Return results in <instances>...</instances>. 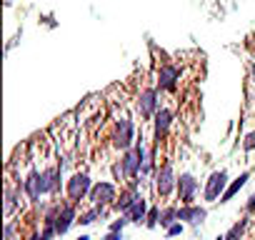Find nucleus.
<instances>
[{
	"mask_svg": "<svg viewBox=\"0 0 255 240\" xmlns=\"http://www.w3.org/2000/svg\"><path fill=\"white\" fill-rule=\"evenodd\" d=\"M110 140H113V148L120 150V153L130 150V148L138 143V140H135V125H133V120L128 118V115H120V118L115 120Z\"/></svg>",
	"mask_w": 255,
	"mask_h": 240,
	"instance_id": "obj_1",
	"label": "nucleus"
},
{
	"mask_svg": "<svg viewBox=\"0 0 255 240\" xmlns=\"http://www.w3.org/2000/svg\"><path fill=\"white\" fill-rule=\"evenodd\" d=\"M153 188H155V195H158V198H170V195L175 193V188H178V175H175L170 160L155 170V175H153Z\"/></svg>",
	"mask_w": 255,
	"mask_h": 240,
	"instance_id": "obj_2",
	"label": "nucleus"
},
{
	"mask_svg": "<svg viewBox=\"0 0 255 240\" xmlns=\"http://www.w3.org/2000/svg\"><path fill=\"white\" fill-rule=\"evenodd\" d=\"M228 170H215V173H210L208 175V180H205V188H203V200L205 203H215V200H220L223 198V193L228 190Z\"/></svg>",
	"mask_w": 255,
	"mask_h": 240,
	"instance_id": "obj_3",
	"label": "nucleus"
},
{
	"mask_svg": "<svg viewBox=\"0 0 255 240\" xmlns=\"http://www.w3.org/2000/svg\"><path fill=\"white\" fill-rule=\"evenodd\" d=\"M90 190H93V183H90V175L88 173H73L70 180H68V185H65L68 200H73V203L85 200L90 195Z\"/></svg>",
	"mask_w": 255,
	"mask_h": 240,
	"instance_id": "obj_4",
	"label": "nucleus"
},
{
	"mask_svg": "<svg viewBox=\"0 0 255 240\" xmlns=\"http://www.w3.org/2000/svg\"><path fill=\"white\" fill-rule=\"evenodd\" d=\"M198 190H200V183H198V178H195L193 173H180V175H178L175 198L180 200V205H190V203H195Z\"/></svg>",
	"mask_w": 255,
	"mask_h": 240,
	"instance_id": "obj_5",
	"label": "nucleus"
},
{
	"mask_svg": "<svg viewBox=\"0 0 255 240\" xmlns=\"http://www.w3.org/2000/svg\"><path fill=\"white\" fill-rule=\"evenodd\" d=\"M88 200L93 205H103V208L115 205V200H118V185L115 183H108V180H98V183H93V190H90Z\"/></svg>",
	"mask_w": 255,
	"mask_h": 240,
	"instance_id": "obj_6",
	"label": "nucleus"
},
{
	"mask_svg": "<svg viewBox=\"0 0 255 240\" xmlns=\"http://www.w3.org/2000/svg\"><path fill=\"white\" fill-rule=\"evenodd\" d=\"M135 105H138V113H140V118H145V120L155 118V113H158V108H160V100H158V85L143 88V90L138 93V100H135Z\"/></svg>",
	"mask_w": 255,
	"mask_h": 240,
	"instance_id": "obj_7",
	"label": "nucleus"
},
{
	"mask_svg": "<svg viewBox=\"0 0 255 240\" xmlns=\"http://www.w3.org/2000/svg\"><path fill=\"white\" fill-rule=\"evenodd\" d=\"M75 205H78V203H73V200L55 205V233H58V235H65V233L73 228V223H78V210H75Z\"/></svg>",
	"mask_w": 255,
	"mask_h": 240,
	"instance_id": "obj_8",
	"label": "nucleus"
},
{
	"mask_svg": "<svg viewBox=\"0 0 255 240\" xmlns=\"http://www.w3.org/2000/svg\"><path fill=\"white\" fill-rule=\"evenodd\" d=\"M180 83V68L173 65V63H163L158 68V75H155V85L158 90H165V93H173Z\"/></svg>",
	"mask_w": 255,
	"mask_h": 240,
	"instance_id": "obj_9",
	"label": "nucleus"
},
{
	"mask_svg": "<svg viewBox=\"0 0 255 240\" xmlns=\"http://www.w3.org/2000/svg\"><path fill=\"white\" fill-rule=\"evenodd\" d=\"M173 120H175L173 110L165 108V105H160L158 113H155V118H153V138H155V143H160V140L168 135V130H170V125H173Z\"/></svg>",
	"mask_w": 255,
	"mask_h": 240,
	"instance_id": "obj_10",
	"label": "nucleus"
},
{
	"mask_svg": "<svg viewBox=\"0 0 255 240\" xmlns=\"http://www.w3.org/2000/svg\"><path fill=\"white\" fill-rule=\"evenodd\" d=\"M60 180H63V168H43L40 170V188H43V195H55L60 190Z\"/></svg>",
	"mask_w": 255,
	"mask_h": 240,
	"instance_id": "obj_11",
	"label": "nucleus"
},
{
	"mask_svg": "<svg viewBox=\"0 0 255 240\" xmlns=\"http://www.w3.org/2000/svg\"><path fill=\"white\" fill-rule=\"evenodd\" d=\"M205 218H208V208H203V205H195V203H190V205H178V220L180 223H185V225H200V223H205Z\"/></svg>",
	"mask_w": 255,
	"mask_h": 240,
	"instance_id": "obj_12",
	"label": "nucleus"
},
{
	"mask_svg": "<svg viewBox=\"0 0 255 240\" xmlns=\"http://www.w3.org/2000/svg\"><path fill=\"white\" fill-rule=\"evenodd\" d=\"M120 163H123V168H125V175L128 178H140V168H143V163H140V158H138V150L135 148H130V150H125L123 153V158H120Z\"/></svg>",
	"mask_w": 255,
	"mask_h": 240,
	"instance_id": "obj_13",
	"label": "nucleus"
},
{
	"mask_svg": "<svg viewBox=\"0 0 255 240\" xmlns=\"http://www.w3.org/2000/svg\"><path fill=\"white\" fill-rule=\"evenodd\" d=\"M128 218H130V223H145V218H148V200L143 198V195H138V200L133 203V208H130V213H128Z\"/></svg>",
	"mask_w": 255,
	"mask_h": 240,
	"instance_id": "obj_14",
	"label": "nucleus"
},
{
	"mask_svg": "<svg viewBox=\"0 0 255 240\" xmlns=\"http://www.w3.org/2000/svg\"><path fill=\"white\" fill-rule=\"evenodd\" d=\"M248 180H250V173H248V170H245V173H240V175H238V178H235V180L228 185V190L223 193L220 203H228V200H233V198L240 193V188H245V183H248Z\"/></svg>",
	"mask_w": 255,
	"mask_h": 240,
	"instance_id": "obj_15",
	"label": "nucleus"
},
{
	"mask_svg": "<svg viewBox=\"0 0 255 240\" xmlns=\"http://www.w3.org/2000/svg\"><path fill=\"white\" fill-rule=\"evenodd\" d=\"M105 213H108V210H105L103 205H93L88 213H80V215H78V223H80V225H93L95 220L105 218Z\"/></svg>",
	"mask_w": 255,
	"mask_h": 240,
	"instance_id": "obj_16",
	"label": "nucleus"
},
{
	"mask_svg": "<svg viewBox=\"0 0 255 240\" xmlns=\"http://www.w3.org/2000/svg\"><path fill=\"white\" fill-rule=\"evenodd\" d=\"M173 223H178V205H170V208H163L160 210V228H170Z\"/></svg>",
	"mask_w": 255,
	"mask_h": 240,
	"instance_id": "obj_17",
	"label": "nucleus"
},
{
	"mask_svg": "<svg viewBox=\"0 0 255 240\" xmlns=\"http://www.w3.org/2000/svg\"><path fill=\"white\" fill-rule=\"evenodd\" d=\"M245 230H248V218H243V220H238L228 233H225V240H243V235H245Z\"/></svg>",
	"mask_w": 255,
	"mask_h": 240,
	"instance_id": "obj_18",
	"label": "nucleus"
},
{
	"mask_svg": "<svg viewBox=\"0 0 255 240\" xmlns=\"http://www.w3.org/2000/svg\"><path fill=\"white\" fill-rule=\"evenodd\" d=\"M145 225H148L150 230L160 225V208H150V210H148V218H145Z\"/></svg>",
	"mask_w": 255,
	"mask_h": 240,
	"instance_id": "obj_19",
	"label": "nucleus"
},
{
	"mask_svg": "<svg viewBox=\"0 0 255 240\" xmlns=\"http://www.w3.org/2000/svg\"><path fill=\"white\" fill-rule=\"evenodd\" d=\"M113 178H115L118 183H125V180H128L125 168H123V163H120V160H115V163H113Z\"/></svg>",
	"mask_w": 255,
	"mask_h": 240,
	"instance_id": "obj_20",
	"label": "nucleus"
},
{
	"mask_svg": "<svg viewBox=\"0 0 255 240\" xmlns=\"http://www.w3.org/2000/svg\"><path fill=\"white\" fill-rule=\"evenodd\" d=\"M243 150H245L248 155H250V153L255 150V128H253V130H250V133H248V135L243 138Z\"/></svg>",
	"mask_w": 255,
	"mask_h": 240,
	"instance_id": "obj_21",
	"label": "nucleus"
},
{
	"mask_svg": "<svg viewBox=\"0 0 255 240\" xmlns=\"http://www.w3.org/2000/svg\"><path fill=\"white\" fill-rule=\"evenodd\" d=\"M183 230H185V223L178 220V223H173V225L165 230V235H168V238H178V235H183Z\"/></svg>",
	"mask_w": 255,
	"mask_h": 240,
	"instance_id": "obj_22",
	"label": "nucleus"
},
{
	"mask_svg": "<svg viewBox=\"0 0 255 240\" xmlns=\"http://www.w3.org/2000/svg\"><path fill=\"white\" fill-rule=\"evenodd\" d=\"M128 223H130V218H128V215H120L118 220H113V223H110V230H123Z\"/></svg>",
	"mask_w": 255,
	"mask_h": 240,
	"instance_id": "obj_23",
	"label": "nucleus"
},
{
	"mask_svg": "<svg viewBox=\"0 0 255 240\" xmlns=\"http://www.w3.org/2000/svg\"><path fill=\"white\" fill-rule=\"evenodd\" d=\"M105 240H123V230H108Z\"/></svg>",
	"mask_w": 255,
	"mask_h": 240,
	"instance_id": "obj_24",
	"label": "nucleus"
},
{
	"mask_svg": "<svg viewBox=\"0 0 255 240\" xmlns=\"http://www.w3.org/2000/svg\"><path fill=\"white\" fill-rule=\"evenodd\" d=\"M53 238H55V235H48V233H43V230H40V233H35V235H30L28 240H53Z\"/></svg>",
	"mask_w": 255,
	"mask_h": 240,
	"instance_id": "obj_25",
	"label": "nucleus"
},
{
	"mask_svg": "<svg viewBox=\"0 0 255 240\" xmlns=\"http://www.w3.org/2000/svg\"><path fill=\"white\" fill-rule=\"evenodd\" d=\"M13 235H15V225L8 223V225H5V240H13Z\"/></svg>",
	"mask_w": 255,
	"mask_h": 240,
	"instance_id": "obj_26",
	"label": "nucleus"
},
{
	"mask_svg": "<svg viewBox=\"0 0 255 240\" xmlns=\"http://www.w3.org/2000/svg\"><path fill=\"white\" fill-rule=\"evenodd\" d=\"M245 213H255V193L250 195V200L245 203Z\"/></svg>",
	"mask_w": 255,
	"mask_h": 240,
	"instance_id": "obj_27",
	"label": "nucleus"
},
{
	"mask_svg": "<svg viewBox=\"0 0 255 240\" xmlns=\"http://www.w3.org/2000/svg\"><path fill=\"white\" fill-rule=\"evenodd\" d=\"M250 80H253V83H255V63H253V65H250Z\"/></svg>",
	"mask_w": 255,
	"mask_h": 240,
	"instance_id": "obj_28",
	"label": "nucleus"
},
{
	"mask_svg": "<svg viewBox=\"0 0 255 240\" xmlns=\"http://www.w3.org/2000/svg\"><path fill=\"white\" fill-rule=\"evenodd\" d=\"M78 240H90V235H80V238H78Z\"/></svg>",
	"mask_w": 255,
	"mask_h": 240,
	"instance_id": "obj_29",
	"label": "nucleus"
},
{
	"mask_svg": "<svg viewBox=\"0 0 255 240\" xmlns=\"http://www.w3.org/2000/svg\"><path fill=\"white\" fill-rule=\"evenodd\" d=\"M215 240H225V235H218V238H215Z\"/></svg>",
	"mask_w": 255,
	"mask_h": 240,
	"instance_id": "obj_30",
	"label": "nucleus"
}]
</instances>
